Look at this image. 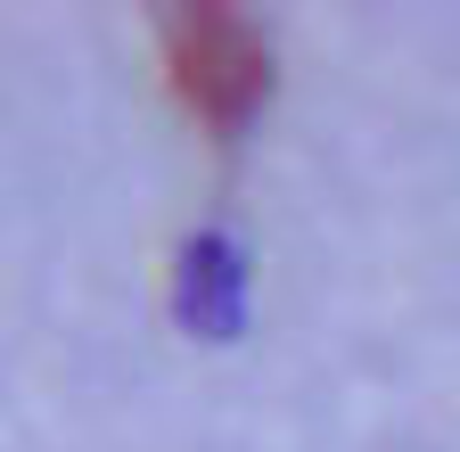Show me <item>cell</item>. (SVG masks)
I'll return each instance as SVG.
<instances>
[{"label":"cell","mask_w":460,"mask_h":452,"mask_svg":"<svg viewBox=\"0 0 460 452\" xmlns=\"http://www.w3.org/2000/svg\"><path fill=\"white\" fill-rule=\"evenodd\" d=\"M164 66L214 132H239L271 91V41L239 9H172L164 17Z\"/></svg>","instance_id":"cell-1"},{"label":"cell","mask_w":460,"mask_h":452,"mask_svg":"<svg viewBox=\"0 0 460 452\" xmlns=\"http://www.w3.org/2000/svg\"><path fill=\"white\" fill-rule=\"evenodd\" d=\"M190 313L198 321H230V247L222 239L190 247Z\"/></svg>","instance_id":"cell-2"}]
</instances>
